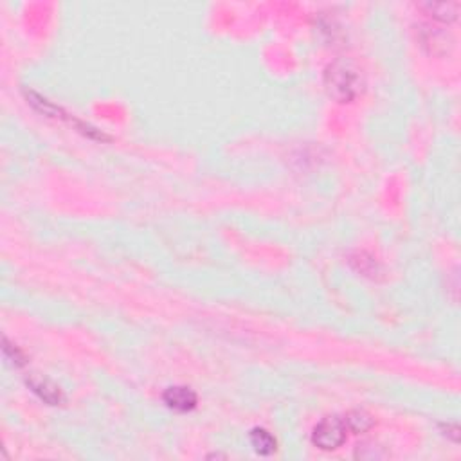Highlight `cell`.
I'll list each match as a JSON object with an SVG mask.
<instances>
[{
	"mask_svg": "<svg viewBox=\"0 0 461 461\" xmlns=\"http://www.w3.org/2000/svg\"><path fill=\"white\" fill-rule=\"evenodd\" d=\"M324 89L335 101L350 103L362 90V76L353 62L339 58L324 71Z\"/></svg>",
	"mask_w": 461,
	"mask_h": 461,
	"instance_id": "1",
	"label": "cell"
},
{
	"mask_svg": "<svg viewBox=\"0 0 461 461\" xmlns=\"http://www.w3.org/2000/svg\"><path fill=\"white\" fill-rule=\"evenodd\" d=\"M346 433H348V427L344 424V418L326 417L314 427L312 444L321 451H337L348 438Z\"/></svg>",
	"mask_w": 461,
	"mask_h": 461,
	"instance_id": "2",
	"label": "cell"
},
{
	"mask_svg": "<svg viewBox=\"0 0 461 461\" xmlns=\"http://www.w3.org/2000/svg\"><path fill=\"white\" fill-rule=\"evenodd\" d=\"M26 384L38 399L44 400V402L49 403V405H60V403H63V400H65L63 399L62 389H60L53 380H49L47 377H42L38 373H33L31 377H27Z\"/></svg>",
	"mask_w": 461,
	"mask_h": 461,
	"instance_id": "3",
	"label": "cell"
},
{
	"mask_svg": "<svg viewBox=\"0 0 461 461\" xmlns=\"http://www.w3.org/2000/svg\"><path fill=\"white\" fill-rule=\"evenodd\" d=\"M162 400L169 409L178 412H187L193 411L196 408V393L191 387L186 386H171L165 391Z\"/></svg>",
	"mask_w": 461,
	"mask_h": 461,
	"instance_id": "4",
	"label": "cell"
},
{
	"mask_svg": "<svg viewBox=\"0 0 461 461\" xmlns=\"http://www.w3.org/2000/svg\"><path fill=\"white\" fill-rule=\"evenodd\" d=\"M249 439H251L254 453L260 454V456H271V454L276 453V449H278V442H276L274 436H272L269 430L262 429V427H254V429L249 433Z\"/></svg>",
	"mask_w": 461,
	"mask_h": 461,
	"instance_id": "5",
	"label": "cell"
},
{
	"mask_svg": "<svg viewBox=\"0 0 461 461\" xmlns=\"http://www.w3.org/2000/svg\"><path fill=\"white\" fill-rule=\"evenodd\" d=\"M421 8L426 9L427 13L433 18H436V20L453 22L458 17L460 4L458 2H426V4H421Z\"/></svg>",
	"mask_w": 461,
	"mask_h": 461,
	"instance_id": "6",
	"label": "cell"
},
{
	"mask_svg": "<svg viewBox=\"0 0 461 461\" xmlns=\"http://www.w3.org/2000/svg\"><path fill=\"white\" fill-rule=\"evenodd\" d=\"M346 427L351 430V433H368L373 426H375V420L369 412L362 411V409H355V411H350L346 414L344 418Z\"/></svg>",
	"mask_w": 461,
	"mask_h": 461,
	"instance_id": "7",
	"label": "cell"
},
{
	"mask_svg": "<svg viewBox=\"0 0 461 461\" xmlns=\"http://www.w3.org/2000/svg\"><path fill=\"white\" fill-rule=\"evenodd\" d=\"M4 357L8 362H11L15 366V368H20V366H24L26 364V357H24V353L18 348H15V346H11L8 342V339H4Z\"/></svg>",
	"mask_w": 461,
	"mask_h": 461,
	"instance_id": "8",
	"label": "cell"
},
{
	"mask_svg": "<svg viewBox=\"0 0 461 461\" xmlns=\"http://www.w3.org/2000/svg\"><path fill=\"white\" fill-rule=\"evenodd\" d=\"M442 429H445V430H449V433H445V435L447 436H451V439H453V442H460V427L456 426V424H447V426H445V424H442Z\"/></svg>",
	"mask_w": 461,
	"mask_h": 461,
	"instance_id": "9",
	"label": "cell"
}]
</instances>
